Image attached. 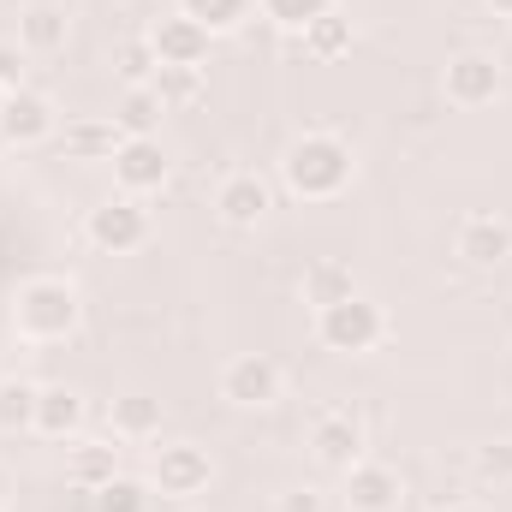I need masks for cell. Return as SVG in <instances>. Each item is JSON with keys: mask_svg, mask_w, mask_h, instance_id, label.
<instances>
[{"mask_svg": "<svg viewBox=\"0 0 512 512\" xmlns=\"http://www.w3.org/2000/svg\"><path fill=\"white\" fill-rule=\"evenodd\" d=\"M352 179H358V155H352V143L334 137V131H304V137H292L286 155H280V185H286L298 203H334V197L352 191Z\"/></svg>", "mask_w": 512, "mask_h": 512, "instance_id": "obj_1", "label": "cell"}, {"mask_svg": "<svg viewBox=\"0 0 512 512\" xmlns=\"http://www.w3.org/2000/svg\"><path fill=\"white\" fill-rule=\"evenodd\" d=\"M84 328V292L66 274H30L12 292V334L24 346H66Z\"/></svg>", "mask_w": 512, "mask_h": 512, "instance_id": "obj_2", "label": "cell"}, {"mask_svg": "<svg viewBox=\"0 0 512 512\" xmlns=\"http://www.w3.org/2000/svg\"><path fill=\"white\" fill-rule=\"evenodd\" d=\"M316 340L322 352H340V358H364L387 340V310L370 298V292H352L328 310H316Z\"/></svg>", "mask_w": 512, "mask_h": 512, "instance_id": "obj_3", "label": "cell"}, {"mask_svg": "<svg viewBox=\"0 0 512 512\" xmlns=\"http://www.w3.org/2000/svg\"><path fill=\"white\" fill-rule=\"evenodd\" d=\"M84 239L102 256H137L149 239H155V221L143 209V197H102L90 215H84Z\"/></svg>", "mask_w": 512, "mask_h": 512, "instance_id": "obj_4", "label": "cell"}, {"mask_svg": "<svg viewBox=\"0 0 512 512\" xmlns=\"http://www.w3.org/2000/svg\"><path fill=\"white\" fill-rule=\"evenodd\" d=\"M215 393H221L233 411H274V405L286 399V376H280L274 358H262V352H239V358L221 364Z\"/></svg>", "mask_w": 512, "mask_h": 512, "instance_id": "obj_5", "label": "cell"}, {"mask_svg": "<svg viewBox=\"0 0 512 512\" xmlns=\"http://www.w3.org/2000/svg\"><path fill=\"white\" fill-rule=\"evenodd\" d=\"M304 447H310V459H316L322 471H352V465L364 459V447H370V429H364V417H358L352 405H328V411L310 417Z\"/></svg>", "mask_w": 512, "mask_h": 512, "instance_id": "obj_6", "label": "cell"}, {"mask_svg": "<svg viewBox=\"0 0 512 512\" xmlns=\"http://www.w3.org/2000/svg\"><path fill=\"white\" fill-rule=\"evenodd\" d=\"M48 137H60V114H54V96H48V90L24 84V90H6V96H0V143L36 149V143H48Z\"/></svg>", "mask_w": 512, "mask_h": 512, "instance_id": "obj_7", "label": "cell"}, {"mask_svg": "<svg viewBox=\"0 0 512 512\" xmlns=\"http://www.w3.org/2000/svg\"><path fill=\"white\" fill-rule=\"evenodd\" d=\"M501 90H507L501 60H495V54H483V48L453 54V60H447V72H441V96H447L453 108H495V102H501Z\"/></svg>", "mask_w": 512, "mask_h": 512, "instance_id": "obj_8", "label": "cell"}, {"mask_svg": "<svg viewBox=\"0 0 512 512\" xmlns=\"http://www.w3.org/2000/svg\"><path fill=\"white\" fill-rule=\"evenodd\" d=\"M149 483L161 489V501H197V495L215 483V459H209L197 441H173V447L155 453Z\"/></svg>", "mask_w": 512, "mask_h": 512, "instance_id": "obj_9", "label": "cell"}, {"mask_svg": "<svg viewBox=\"0 0 512 512\" xmlns=\"http://www.w3.org/2000/svg\"><path fill=\"white\" fill-rule=\"evenodd\" d=\"M268 209H274V185L251 173V167H233L221 185H215V215H221V227H233V233H256L262 221H268Z\"/></svg>", "mask_w": 512, "mask_h": 512, "instance_id": "obj_10", "label": "cell"}, {"mask_svg": "<svg viewBox=\"0 0 512 512\" xmlns=\"http://www.w3.org/2000/svg\"><path fill=\"white\" fill-rule=\"evenodd\" d=\"M108 167H114V185H120L126 197H149V191H161V185L173 179V161H167L161 137H126Z\"/></svg>", "mask_w": 512, "mask_h": 512, "instance_id": "obj_11", "label": "cell"}, {"mask_svg": "<svg viewBox=\"0 0 512 512\" xmlns=\"http://www.w3.org/2000/svg\"><path fill=\"white\" fill-rule=\"evenodd\" d=\"M453 256L465 268H477V274L507 268L512 262V221H501V215H465L453 227Z\"/></svg>", "mask_w": 512, "mask_h": 512, "instance_id": "obj_12", "label": "cell"}, {"mask_svg": "<svg viewBox=\"0 0 512 512\" xmlns=\"http://www.w3.org/2000/svg\"><path fill=\"white\" fill-rule=\"evenodd\" d=\"M340 477H346V489H340L346 512H399V501H405V477L382 459H358Z\"/></svg>", "mask_w": 512, "mask_h": 512, "instance_id": "obj_13", "label": "cell"}, {"mask_svg": "<svg viewBox=\"0 0 512 512\" xmlns=\"http://www.w3.org/2000/svg\"><path fill=\"white\" fill-rule=\"evenodd\" d=\"M30 60H48V54H60L66 42H72V12L66 6H54V0H36V6H24L18 12V36H12Z\"/></svg>", "mask_w": 512, "mask_h": 512, "instance_id": "obj_14", "label": "cell"}, {"mask_svg": "<svg viewBox=\"0 0 512 512\" xmlns=\"http://www.w3.org/2000/svg\"><path fill=\"white\" fill-rule=\"evenodd\" d=\"M209 30L203 24H191L185 12H167V18H155V30H149V48H155V60L161 66H203L209 60Z\"/></svg>", "mask_w": 512, "mask_h": 512, "instance_id": "obj_15", "label": "cell"}, {"mask_svg": "<svg viewBox=\"0 0 512 512\" xmlns=\"http://www.w3.org/2000/svg\"><path fill=\"white\" fill-rule=\"evenodd\" d=\"M114 477H120V441H114V435H108V441H90V435L66 441V483H72V489L96 495V489H108Z\"/></svg>", "mask_w": 512, "mask_h": 512, "instance_id": "obj_16", "label": "cell"}, {"mask_svg": "<svg viewBox=\"0 0 512 512\" xmlns=\"http://www.w3.org/2000/svg\"><path fill=\"white\" fill-rule=\"evenodd\" d=\"M84 393L66 382H42L36 393V429L30 435H42V441H78V429H84Z\"/></svg>", "mask_w": 512, "mask_h": 512, "instance_id": "obj_17", "label": "cell"}, {"mask_svg": "<svg viewBox=\"0 0 512 512\" xmlns=\"http://www.w3.org/2000/svg\"><path fill=\"white\" fill-rule=\"evenodd\" d=\"M108 435H114L120 447L155 441V435H161V399H149V393H120V399L108 405Z\"/></svg>", "mask_w": 512, "mask_h": 512, "instance_id": "obj_18", "label": "cell"}, {"mask_svg": "<svg viewBox=\"0 0 512 512\" xmlns=\"http://www.w3.org/2000/svg\"><path fill=\"white\" fill-rule=\"evenodd\" d=\"M358 292V274H352V262H340V256H316L310 268H304V280H298V298L310 304V310H328V304H340V298H352Z\"/></svg>", "mask_w": 512, "mask_h": 512, "instance_id": "obj_19", "label": "cell"}, {"mask_svg": "<svg viewBox=\"0 0 512 512\" xmlns=\"http://www.w3.org/2000/svg\"><path fill=\"white\" fill-rule=\"evenodd\" d=\"M60 155L66 161H114V149L126 143V131L114 126V120H72V126H60Z\"/></svg>", "mask_w": 512, "mask_h": 512, "instance_id": "obj_20", "label": "cell"}, {"mask_svg": "<svg viewBox=\"0 0 512 512\" xmlns=\"http://www.w3.org/2000/svg\"><path fill=\"white\" fill-rule=\"evenodd\" d=\"M352 42H358V30H352V18L334 6V12H322L304 36H286V48L292 54H310V60H340V54H352Z\"/></svg>", "mask_w": 512, "mask_h": 512, "instance_id": "obj_21", "label": "cell"}, {"mask_svg": "<svg viewBox=\"0 0 512 512\" xmlns=\"http://www.w3.org/2000/svg\"><path fill=\"white\" fill-rule=\"evenodd\" d=\"M36 393H42V382H30V376H0V435L36 429Z\"/></svg>", "mask_w": 512, "mask_h": 512, "instance_id": "obj_22", "label": "cell"}, {"mask_svg": "<svg viewBox=\"0 0 512 512\" xmlns=\"http://www.w3.org/2000/svg\"><path fill=\"white\" fill-rule=\"evenodd\" d=\"M340 0H256V12L280 30V36H304L322 12H334Z\"/></svg>", "mask_w": 512, "mask_h": 512, "instance_id": "obj_23", "label": "cell"}, {"mask_svg": "<svg viewBox=\"0 0 512 512\" xmlns=\"http://www.w3.org/2000/svg\"><path fill=\"white\" fill-rule=\"evenodd\" d=\"M256 0H179V12L191 18V24H203L209 36H233L245 18H251Z\"/></svg>", "mask_w": 512, "mask_h": 512, "instance_id": "obj_24", "label": "cell"}, {"mask_svg": "<svg viewBox=\"0 0 512 512\" xmlns=\"http://www.w3.org/2000/svg\"><path fill=\"white\" fill-rule=\"evenodd\" d=\"M161 96H155V84L149 90H126L120 96V108H114V126L126 131V137H155V126H161Z\"/></svg>", "mask_w": 512, "mask_h": 512, "instance_id": "obj_25", "label": "cell"}, {"mask_svg": "<svg viewBox=\"0 0 512 512\" xmlns=\"http://www.w3.org/2000/svg\"><path fill=\"white\" fill-rule=\"evenodd\" d=\"M114 72H120V84H126V90H149V84L161 78V60H155L149 36H137V42H120V54H114Z\"/></svg>", "mask_w": 512, "mask_h": 512, "instance_id": "obj_26", "label": "cell"}, {"mask_svg": "<svg viewBox=\"0 0 512 512\" xmlns=\"http://www.w3.org/2000/svg\"><path fill=\"white\" fill-rule=\"evenodd\" d=\"M155 96H161V108H191V102H203V66H161Z\"/></svg>", "mask_w": 512, "mask_h": 512, "instance_id": "obj_27", "label": "cell"}, {"mask_svg": "<svg viewBox=\"0 0 512 512\" xmlns=\"http://www.w3.org/2000/svg\"><path fill=\"white\" fill-rule=\"evenodd\" d=\"M471 477L477 483H512V441H489V447H477L471 453Z\"/></svg>", "mask_w": 512, "mask_h": 512, "instance_id": "obj_28", "label": "cell"}, {"mask_svg": "<svg viewBox=\"0 0 512 512\" xmlns=\"http://www.w3.org/2000/svg\"><path fill=\"white\" fill-rule=\"evenodd\" d=\"M143 507H149V495H143L131 477H114L108 489L90 495V512H143Z\"/></svg>", "mask_w": 512, "mask_h": 512, "instance_id": "obj_29", "label": "cell"}, {"mask_svg": "<svg viewBox=\"0 0 512 512\" xmlns=\"http://www.w3.org/2000/svg\"><path fill=\"white\" fill-rule=\"evenodd\" d=\"M30 84V54L18 42H0V96L6 90H24Z\"/></svg>", "mask_w": 512, "mask_h": 512, "instance_id": "obj_30", "label": "cell"}, {"mask_svg": "<svg viewBox=\"0 0 512 512\" xmlns=\"http://www.w3.org/2000/svg\"><path fill=\"white\" fill-rule=\"evenodd\" d=\"M274 512H328V495L304 483V489H286V495H280V507H274Z\"/></svg>", "mask_w": 512, "mask_h": 512, "instance_id": "obj_31", "label": "cell"}, {"mask_svg": "<svg viewBox=\"0 0 512 512\" xmlns=\"http://www.w3.org/2000/svg\"><path fill=\"white\" fill-rule=\"evenodd\" d=\"M12 495H18V483H12V471H6V465H0V512L12 507Z\"/></svg>", "mask_w": 512, "mask_h": 512, "instance_id": "obj_32", "label": "cell"}, {"mask_svg": "<svg viewBox=\"0 0 512 512\" xmlns=\"http://www.w3.org/2000/svg\"><path fill=\"white\" fill-rule=\"evenodd\" d=\"M441 512H489V507H483V501H447Z\"/></svg>", "mask_w": 512, "mask_h": 512, "instance_id": "obj_33", "label": "cell"}, {"mask_svg": "<svg viewBox=\"0 0 512 512\" xmlns=\"http://www.w3.org/2000/svg\"><path fill=\"white\" fill-rule=\"evenodd\" d=\"M483 6H489L495 18H512V0H483Z\"/></svg>", "mask_w": 512, "mask_h": 512, "instance_id": "obj_34", "label": "cell"}]
</instances>
